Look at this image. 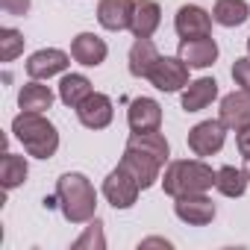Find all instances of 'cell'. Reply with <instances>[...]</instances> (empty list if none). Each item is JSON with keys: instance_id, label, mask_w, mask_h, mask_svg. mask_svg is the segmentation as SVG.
<instances>
[{"instance_id": "cell-6", "label": "cell", "mask_w": 250, "mask_h": 250, "mask_svg": "<svg viewBox=\"0 0 250 250\" xmlns=\"http://www.w3.org/2000/svg\"><path fill=\"white\" fill-rule=\"evenodd\" d=\"M147 80L159 91H180L183 85H188V65L180 56H159V62L150 68Z\"/></svg>"}, {"instance_id": "cell-20", "label": "cell", "mask_w": 250, "mask_h": 250, "mask_svg": "<svg viewBox=\"0 0 250 250\" xmlns=\"http://www.w3.org/2000/svg\"><path fill=\"white\" fill-rule=\"evenodd\" d=\"M18 106L24 112H44L53 106V91L47 85H42L39 80H33L18 91Z\"/></svg>"}, {"instance_id": "cell-12", "label": "cell", "mask_w": 250, "mask_h": 250, "mask_svg": "<svg viewBox=\"0 0 250 250\" xmlns=\"http://www.w3.org/2000/svg\"><path fill=\"white\" fill-rule=\"evenodd\" d=\"M68 65H71V59H68L65 50L44 47V50H39V53H33V56L27 59V74H30L33 80H50V77L62 74Z\"/></svg>"}, {"instance_id": "cell-17", "label": "cell", "mask_w": 250, "mask_h": 250, "mask_svg": "<svg viewBox=\"0 0 250 250\" xmlns=\"http://www.w3.org/2000/svg\"><path fill=\"white\" fill-rule=\"evenodd\" d=\"M159 21H162V9L153 0H136V12H133V36L136 39H150L156 30H159Z\"/></svg>"}, {"instance_id": "cell-16", "label": "cell", "mask_w": 250, "mask_h": 250, "mask_svg": "<svg viewBox=\"0 0 250 250\" xmlns=\"http://www.w3.org/2000/svg\"><path fill=\"white\" fill-rule=\"evenodd\" d=\"M180 59L188 68H209L218 59V44L209 36H203V39H183L180 42Z\"/></svg>"}, {"instance_id": "cell-22", "label": "cell", "mask_w": 250, "mask_h": 250, "mask_svg": "<svg viewBox=\"0 0 250 250\" xmlns=\"http://www.w3.org/2000/svg\"><path fill=\"white\" fill-rule=\"evenodd\" d=\"M88 94H91L88 77H83V74H68V77H62V83H59V97H62L65 106L77 109Z\"/></svg>"}, {"instance_id": "cell-24", "label": "cell", "mask_w": 250, "mask_h": 250, "mask_svg": "<svg viewBox=\"0 0 250 250\" xmlns=\"http://www.w3.org/2000/svg\"><path fill=\"white\" fill-rule=\"evenodd\" d=\"M27 180V159L24 156H15V153H6L3 162H0V183L3 188H18L21 183Z\"/></svg>"}, {"instance_id": "cell-23", "label": "cell", "mask_w": 250, "mask_h": 250, "mask_svg": "<svg viewBox=\"0 0 250 250\" xmlns=\"http://www.w3.org/2000/svg\"><path fill=\"white\" fill-rule=\"evenodd\" d=\"M247 174L244 171H238V168H232V165H224L221 171H218V177H215V188L224 194V197H241L244 194V188H247Z\"/></svg>"}, {"instance_id": "cell-29", "label": "cell", "mask_w": 250, "mask_h": 250, "mask_svg": "<svg viewBox=\"0 0 250 250\" xmlns=\"http://www.w3.org/2000/svg\"><path fill=\"white\" fill-rule=\"evenodd\" d=\"M235 145H238V153H241V156H250V127L238 130V136H235Z\"/></svg>"}, {"instance_id": "cell-14", "label": "cell", "mask_w": 250, "mask_h": 250, "mask_svg": "<svg viewBox=\"0 0 250 250\" xmlns=\"http://www.w3.org/2000/svg\"><path fill=\"white\" fill-rule=\"evenodd\" d=\"M174 27L180 33V39H203V36L212 33V15L206 9L188 3V6H180Z\"/></svg>"}, {"instance_id": "cell-30", "label": "cell", "mask_w": 250, "mask_h": 250, "mask_svg": "<svg viewBox=\"0 0 250 250\" xmlns=\"http://www.w3.org/2000/svg\"><path fill=\"white\" fill-rule=\"evenodd\" d=\"M139 247H171V241H165V238H145Z\"/></svg>"}, {"instance_id": "cell-31", "label": "cell", "mask_w": 250, "mask_h": 250, "mask_svg": "<svg viewBox=\"0 0 250 250\" xmlns=\"http://www.w3.org/2000/svg\"><path fill=\"white\" fill-rule=\"evenodd\" d=\"M244 174H247V180H250V156H244Z\"/></svg>"}, {"instance_id": "cell-26", "label": "cell", "mask_w": 250, "mask_h": 250, "mask_svg": "<svg viewBox=\"0 0 250 250\" xmlns=\"http://www.w3.org/2000/svg\"><path fill=\"white\" fill-rule=\"evenodd\" d=\"M100 227H103V224L94 218V224L85 229V235H83V238H77V241H74V247H80V250H83V247H103L106 241H103V232H100Z\"/></svg>"}, {"instance_id": "cell-11", "label": "cell", "mask_w": 250, "mask_h": 250, "mask_svg": "<svg viewBox=\"0 0 250 250\" xmlns=\"http://www.w3.org/2000/svg\"><path fill=\"white\" fill-rule=\"evenodd\" d=\"M130 130L133 133H153L162 127V106L153 97H136L127 112Z\"/></svg>"}, {"instance_id": "cell-9", "label": "cell", "mask_w": 250, "mask_h": 250, "mask_svg": "<svg viewBox=\"0 0 250 250\" xmlns=\"http://www.w3.org/2000/svg\"><path fill=\"white\" fill-rule=\"evenodd\" d=\"M112 115H115L112 100H109L106 94H100V91H91V94L77 106V118L83 121V127H88V130H103V127H109V124H112Z\"/></svg>"}, {"instance_id": "cell-8", "label": "cell", "mask_w": 250, "mask_h": 250, "mask_svg": "<svg viewBox=\"0 0 250 250\" xmlns=\"http://www.w3.org/2000/svg\"><path fill=\"white\" fill-rule=\"evenodd\" d=\"M174 212H177L180 221H186L191 227H206L215 218V203L206 197V191H200V194H183V197H177Z\"/></svg>"}, {"instance_id": "cell-18", "label": "cell", "mask_w": 250, "mask_h": 250, "mask_svg": "<svg viewBox=\"0 0 250 250\" xmlns=\"http://www.w3.org/2000/svg\"><path fill=\"white\" fill-rule=\"evenodd\" d=\"M215 97H218V83H215L212 77H200V80L188 83V88L183 91V109H186V112H200V109H206Z\"/></svg>"}, {"instance_id": "cell-21", "label": "cell", "mask_w": 250, "mask_h": 250, "mask_svg": "<svg viewBox=\"0 0 250 250\" xmlns=\"http://www.w3.org/2000/svg\"><path fill=\"white\" fill-rule=\"evenodd\" d=\"M250 18V6L244 0H218L212 9V21L221 27H241Z\"/></svg>"}, {"instance_id": "cell-10", "label": "cell", "mask_w": 250, "mask_h": 250, "mask_svg": "<svg viewBox=\"0 0 250 250\" xmlns=\"http://www.w3.org/2000/svg\"><path fill=\"white\" fill-rule=\"evenodd\" d=\"M133 12H136V0H100L97 3V21L103 30H112V33L130 30Z\"/></svg>"}, {"instance_id": "cell-4", "label": "cell", "mask_w": 250, "mask_h": 250, "mask_svg": "<svg viewBox=\"0 0 250 250\" xmlns=\"http://www.w3.org/2000/svg\"><path fill=\"white\" fill-rule=\"evenodd\" d=\"M139 191H142V186H139V180L124 168V165H118L109 177H106V183H103V194H106V200L115 206V209H130L136 200H139Z\"/></svg>"}, {"instance_id": "cell-15", "label": "cell", "mask_w": 250, "mask_h": 250, "mask_svg": "<svg viewBox=\"0 0 250 250\" xmlns=\"http://www.w3.org/2000/svg\"><path fill=\"white\" fill-rule=\"evenodd\" d=\"M106 53H109L106 42H103L100 36H94V33H80V36L71 42V56H74V62H80V65H85V68H97V65L106 59Z\"/></svg>"}, {"instance_id": "cell-13", "label": "cell", "mask_w": 250, "mask_h": 250, "mask_svg": "<svg viewBox=\"0 0 250 250\" xmlns=\"http://www.w3.org/2000/svg\"><path fill=\"white\" fill-rule=\"evenodd\" d=\"M221 121L227 130H244L250 127V91H232L221 100Z\"/></svg>"}, {"instance_id": "cell-7", "label": "cell", "mask_w": 250, "mask_h": 250, "mask_svg": "<svg viewBox=\"0 0 250 250\" xmlns=\"http://www.w3.org/2000/svg\"><path fill=\"white\" fill-rule=\"evenodd\" d=\"M224 139H227V127H224L221 118L218 121H200L188 133V147L194 156H212L224 147Z\"/></svg>"}, {"instance_id": "cell-28", "label": "cell", "mask_w": 250, "mask_h": 250, "mask_svg": "<svg viewBox=\"0 0 250 250\" xmlns=\"http://www.w3.org/2000/svg\"><path fill=\"white\" fill-rule=\"evenodd\" d=\"M0 9H3L6 15H27L30 0H0Z\"/></svg>"}, {"instance_id": "cell-3", "label": "cell", "mask_w": 250, "mask_h": 250, "mask_svg": "<svg viewBox=\"0 0 250 250\" xmlns=\"http://www.w3.org/2000/svg\"><path fill=\"white\" fill-rule=\"evenodd\" d=\"M56 197L62 206V215L71 224H85L94 218L97 209V191L83 174H62L56 183Z\"/></svg>"}, {"instance_id": "cell-2", "label": "cell", "mask_w": 250, "mask_h": 250, "mask_svg": "<svg viewBox=\"0 0 250 250\" xmlns=\"http://www.w3.org/2000/svg\"><path fill=\"white\" fill-rule=\"evenodd\" d=\"M215 177H218V171H212L200 159H177L168 165V171L162 177V188H165V194H171L177 200L183 194L209 191L215 186Z\"/></svg>"}, {"instance_id": "cell-19", "label": "cell", "mask_w": 250, "mask_h": 250, "mask_svg": "<svg viewBox=\"0 0 250 250\" xmlns=\"http://www.w3.org/2000/svg\"><path fill=\"white\" fill-rule=\"evenodd\" d=\"M159 62V50L150 39H136V44L130 47V74L133 77H145L150 74V68Z\"/></svg>"}, {"instance_id": "cell-32", "label": "cell", "mask_w": 250, "mask_h": 250, "mask_svg": "<svg viewBox=\"0 0 250 250\" xmlns=\"http://www.w3.org/2000/svg\"><path fill=\"white\" fill-rule=\"evenodd\" d=\"M247 53H250V39H247Z\"/></svg>"}, {"instance_id": "cell-5", "label": "cell", "mask_w": 250, "mask_h": 250, "mask_svg": "<svg viewBox=\"0 0 250 250\" xmlns=\"http://www.w3.org/2000/svg\"><path fill=\"white\" fill-rule=\"evenodd\" d=\"M121 165L139 180L142 188H150V186L159 180V171H162L165 162H159L153 153H147V150H142V147H136V145H127V147H124Z\"/></svg>"}, {"instance_id": "cell-25", "label": "cell", "mask_w": 250, "mask_h": 250, "mask_svg": "<svg viewBox=\"0 0 250 250\" xmlns=\"http://www.w3.org/2000/svg\"><path fill=\"white\" fill-rule=\"evenodd\" d=\"M24 50V36L18 30H0V59L3 62H12L18 53Z\"/></svg>"}, {"instance_id": "cell-27", "label": "cell", "mask_w": 250, "mask_h": 250, "mask_svg": "<svg viewBox=\"0 0 250 250\" xmlns=\"http://www.w3.org/2000/svg\"><path fill=\"white\" fill-rule=\"evenodd\" d=\"M232 80H235V85H241L244 91H250V59H235Z\"/></svg>"}, {"instance_id": "cell-1", "label": "cell", "mask_w": 250, "mask_h": 250, "mask_svg": "<svg viewBox=\"0 0 250 250\" xmlns=\"http://www.w3.org/2000/svg\"><path fill=\"white\" fill-rule=\"evenodd\" d=\"M12 133L36 159H50L59 147V133L47 118H42V112H21L12 121Z\"/></svg>"}]
</instances>
